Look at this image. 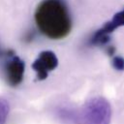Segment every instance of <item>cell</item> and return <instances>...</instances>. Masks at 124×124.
<instances>
[{
	"label": "cell",
	"mask_w": 124,
	"mask_h": 124,
	"mask_svg": "<svg viewBox=\"0 0 124 124\" xmlns=\"http://www.w3.org/2000/svg\"><path fill=\"white\" fill-rule=\"evenodd\" d=\"M35 20L40 31L50 39H62L71 30L72 22L63 0H44L37 8Z\"/></svg>",
	"instance_id": "cell-1"
},
{
	"label": "cell",
	"mask_w": 124,
	"mask_h": 124,
	"mask_svg": "<svg viewBox=\"0 0 124 124\" xmlns=\"http://www.w3.org/2000/svg\"><path fill=\"white\" fill-rule=\"evenodd\" d=\"M110 117V105L102 97L88 100L82 108V120L84 124H109Z\"/></svg>",
	"instance_id": "cell-2"
},
{
	"label": "cell",
	"mask_w": 124,
	"mask_h": 124,
	"mask_svg": "<svg viewBox=\"0 0 124 124\" xmlns=\"http://www.w3.org/2000/svg\"><path fill=\"white\" fill-rule=\"evenodd\" d=\"M58 65V59L54 52L50 50L42 51L38 58L32 64V68L36 71L39 79H45L47 78L48 72L54 70Z\"/></svg>",
	"instance_id": "cell-3"
},
{
	"label": "cell",
	"mask_w": 124,
	"mask_h": 124,
	"mask_svg": "<svg viewBox=\"0 0 124 124\" xmlns=\"http://www.w3.org/2000/svg\"><path fill=\"white\" fill-rule=\"evenodd\" d=\"M7 81L12 86L18 85L23 79L24 62L17 56L13 57L5 66Z\"/></svg>",
	"instance_id": "cell-4"
},
{
	"label": "cell",
	"mask_w": 124,
	"mask_h": 124,
	"mask_svg": "<svg viewBox=\"0 0 124 124\" xmlns=\"http://www.w3.org/2000/svg\"><path fill=\"white\" fill-rule=\"evenodd\" d=\"M122 25H124V10L115 14V16L112 17V19L110 21L107 22L100 30H98V32L102 33V34L108 35L114 29H116L117 27L122 26Z\"/></svg>",
	"instance_id": "cell-5"
},
{
	"label": "cell",
	"mask_w": 124,
	"mask_h": 124,
	"mask_svg": "<svg viewBox=\"0 0 124 124\" xmlns=\"http://www.w3.org/2000/svg\"><path fill=\"white\" fill-rule=\"evenodd\" d=\"M9 110H10V107H9V103L3 99L0 98V124H5L8 114H9Z\"/></svg>",
	"instance_id": "cell-6"
},
{
	"label": "cell",
	"mask_w": 124,
	"mask_h": 124,
	"mask_svg": "<svg viewBox=\"0 0 124 124\" xmlns=\"http://www.w3.org/2000/svg\"><path fill=\"white\" fill-rule=\"evenodd\" d=\"M112 66L118 71L124 70V58L121 56H115L112 59Z\"/></svg>",
	"instance_id": "cell-7"
},
{
	"label": "cell",
	"mask_w": 124,
	"mask_h": 124,
	"mask_svg": "<svg viewBox=\"0 0 124 124\" xmlns=\"http://www.w3.org/2000/svg\"><path fill=\"white\" fill-rule=\"evenodd\" d=\"M107 51H108V53L109 55H112V54H114L115 48H114L113 46H108V49H107Z\"/></svg>",
	"instance_id": "cell-8"
}]
</instances>
